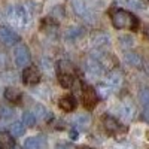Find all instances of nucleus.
I'll return each mask as SVG.
<instances>
[{"label":"nucleus","mask_w":149,"mask_h":149,"mask_svg":"<svg viewBox=\"0 0 149 149\" xmlns=\"http://www.w3.org/2000/svg\"><path fill=\"white\" fill-rule=\"evenodd\" d=\"M112 24L116 29H128V30H136L139 26V21L131 12H127L124 9H110L109 12Z\"/></svg>","instance_id":"f257e3e1"},{"label":"nucleus","mask_w":149,"mask_h":149,"mask_svg":"<svg viewBox=\"0 0 149 149\" xmlns=\"http://www.w3.org/2000/svg\"><path fill=\"white\" fill-rule=\"evenodd\" d=\"M8 19L15 27H26L29 24L30 15H29V10L24 6H12L8 9Z\"/></svg>","instance_id":"f03ea898"},{"label":"nucleus","mask_w":149,"mask_h":149,"mask_svg":"<svg viewBox=\"0 0 149 149\" xmlns=\"http://www.w3.org/2000/svg\"><path fill=\"white\" fill-rule=\"evenodd\" d=\"M58 79H60V84L63 85L64 88H69V86H72L73 82H74L73 66L66 60L58 63Z\"/></svg>","instance_id":"7ed1b4c3"},{"label":"nucleus","mask_w":149,"mask_h":149,"mask_svg":"<svg viewBox=\"0 0 149 149\" xmlns=\"http://www.w3.org/2000/svg\"><path fill=\"white\" fill-rule=\"evenodd\" d=\"M14 57H15V63L18 67H27L29 63H30V51L26 45H18L15 48V52H14Z\"/></svg>","instance_id":"20e7f679"},{"label":"nucleus","mask_w":149,"mask_h":149,"mask_svg":"<svg viewBox=\"0 0 149 149\" xmlns=\"http://www.w3.org/2000/svg\"><path fill=\"white\" fill-rule=\"evenodd\" d=\"M72 6L74 9V12L84 19H88L90 22H93L94 19V15H93V12L91 9H88V6L85 5L84 0H72Z\"/></svg>","instance_id":"39448f33"},{"label":"nucleus","mask_w":149,"mask_h":149,"mask_svg":"<svg viewBox=\"0 0 149 149\" xmlns=\"http://www.w3.org/2000/svg\"><path fill=\"white\" fill-rule=\"evenodd\" d=\"M85 70H86V73H88L90 76L98 78L103 73V66H102V63L97 58L93 57V58H88L85 61Z\"/></svg>","instance_id":"423d86ee"},{"label":"nucleus","mask_w":149,"mask_h":149,"mask_svg":"<svg viewBox=\"0 0 149 149\" xmlns=\"http://www.w3.org/2000/svg\"><path fill=\"white\" fill-rule=\"evenodd\" d=\"M0 40L8 46H12L19 42V36L8 27H0Z\"/></svg>","instance_id":"0eeeda50"},{"label":"nucleus","mask_w":149,"mask_h":149,"mask_svg":"<svg viewBox=\"0 0 149 149\" xmlns=\"http://www.w3.org/2000/svg\"><path fill=\"white\" fill-rule=\"evenodd\" d=\"M124 82V74L119 69H113L107 73L106 76V85L112 86V88H119Z\"/></svg>","instance_id":"6e6552de"},{"label":"nucleus","mask_w":149,"mask_h":149,"mask_svg":"<svg viewBox=\"0 0 149 149\" xmlns=\"http://www.w3.org/2000/svg\"><path fill=\"white\" fill-rule=\"evenodd\" d=\"M82 102H84L85 107L93 109L95 106V102H97V93H95V90H93L91 86H85L84 91H82Z\"/></svg>","instance_id":"1a4fd4ad"},{"label":"nucleus","mask_w":149,"mask_h":149,"mask_svg":"<svg viewBox=\"0 0 149 149\" xmlns=\"http://www.w3.org/2000/svg\"><path fill=\"white\" fill-rule=\"evenodd\" d=\"M22 79H24V82L29 84V85L37 84V82H39V79H40V73H39V70H37L36 67H29V69L24 70Z\"/></svg>","instance_id":"9d476101"},{"label":"nucleus","mask_w":149,"mask_h":149,"mask_svg":"<svg viewBox=\"0 0 149 149\" xmlns=\"http://www.w3.org/2000/svg\"><path fill=\"white\" fill-rule=\"evenodd\" d=\"M58 104H60V107L63 109V110L70 112V110H73L74 107H76V100H74L73 95H66L63 98H60Z\"/></svg>","instance_id":"9b49d317"},{"label":"nucleus","mask_w":149,"mask_h":149,"mask_svg":"<svg viewBox=\"0 0 149 149\" xmlns=\"http://www.w3.org/2000/svg\"><path fill=\"white\" fill-rule=\"evenodd\" d=\"M103 125H104V128H106L109 133H116V131H119V128H121L119 122H118L115 118H112V116H104V118H103Z\"/></svg>","instance_id":"f8f14e48"},{"label":"nucleus","mask_w":149,"mask_h":149,"mask_svg":"<svg viewBox=\"0 0 149 149\" xmlns=\"http://www.w3.org/2000/svg\"><path fill=\"white\" fill-rule=\"evenodd\" d=\"M14 139H12V136L6 131L0 133V149H14Z\"/></svg>","instance_id":"ddd939ff"},{"label":"nucleus","mask_w":149,"mask_h":149,"mask_svg":"<svg viewBox=\"0 0 149 149\" xmlns=\"http://www.w3.org/2000/svg\"><path fill=\"white\" fill-rule=\"evenodd\" d=\"M125 61L133 67H139V69L142 67V57L136 52H131V51L125 52Z\"/></svg>","instance_id":"4468645a"},{"label":"nucleus","mask_w":149,"mask_h":149,"mask_svg":"<svg viewBox=\"0 0 149 149\" xmlns=\"http://www.w3.org/2000/svg\"><path fill=\"white\" fill-rule=\"evenodd\" d=\"M121 113L124 118L127 119H133L134 113H136V109H134V104L131 102H125L122 106H121Z\"/></svg>","instance_id":"2eb2a0df"},{"label":"nucleus","mask_w":149,"mask_h":149,"mask_svg":"<svg viewBox=\"0 0 149 149\" xmlns=\"http://www.w3.org/2000/svg\"><path fill=\"white\" fill-rule=\"evenodd\" d=\"M5 97L6 100L12 102V103H18L19 98H21V93L17 90V88H12V86H9V88L5 90Z\"/></svg>","instance_id":"dca6fc26"},{"label":"nucleus","mask_w":149,"mask_h":149,"mask_svg":"<svg viewBox=\"0 0 149 149\" xmlns=\"http://www.w3.org/2000/svg\"><path fill=\"white\" fill-rule=\"evenodd\" d=\"M42 140L39 137H29L24 142V149H40Z\"/></svg>","instance_id":"f3484780"},{"label":"nucleus","mask_w":149,"mask_h":149,"mask_svg":"<svg viewBox=\"0 0 149 149\" xmlns=\"http://www.w3.org/2000/svg\"><path fill=\"white\" fill-rule=\"evenodd\" d=\"M24 130H26V128H24V124L22 122H14L10 125V128H9V131H10L9 134L10 136H15V137H19V136L24 134Z\"/></svg>","instance_id":"a211bd4d"},{"label":"nucleus","mask_w":149,"mask_h":149,"mask_svg":"<svg viewBox=\"0 0 149 149\" xmlns=\"http://www.w3.org/2000/svg\"><path fill=\"white\" fill-rule=\"evenodd\" d=\"M84 33V29L82 27H72V29H69L67 31H66V37L69 40H74L76 37H79L81 34Z\"/></svg>","instance_id":"6ab92c4d"},{"label":"nucleus","mask_w":149,"mask_h":149,"mask_svg":"<svg viewBox=\"0 0 149 149\" xmlns=\"http://www.w3.org/2000/svg\"><path fill=\"white\" fill-rule=\"evenodd\" d=\"M125 3L131 9H137V10H145L146 9V3L143 2V0H125Z\"/></svg>","instance_id":"aec40b11"},{"label":"nucleus","mask_w":149,"mask_h":149,"mask_svg":"<svg viewBox=\"0 0 149 149\" xmlns=\"http://www.w3.org/2000/svg\"><path fill=\"white\" fill-rule=\"evenodd\" d=\"M36 118L34 115L31 113V112H24V115H22V124L24 125H27V127H33L34 124H36Z\"/></svg>","instance_id":"412c9836"},{"label":"nucleus","mask_w":149,"mask_h":149,"mask_svg":"<svg viewBox=\"0 0 149 149\" xmlns=\"http://www.w3.org/2000/svg\"><path fill=\"white\" fill-rule=\"evenodd\" d=\"M139 98H140V103L145 107H149V88H142L139 93Z\"/></svg>","instance_id":"4be33fe9"},{"label":"nucleus","mask_w":149,"mask_h":149,"mask_svg":"<svg viewBox=\"0 0 149 149\" xmlns=\"http://www.w3.org/2000/svg\"><path fill=\"white\" fill-rule=\"evenodd\" d=\"M12 116H14V110L6 107V106H2L0 107V119H3V121H8L10 119Z\"/></svg>","instance_id":"5701e85b"},{"label":"nucleus","mask_w":149,"mask_h":149,"mask_svg":"<svg viewBox=\"0 0 149 149\" xmlns=\"http://www.w3.org/2000/svg\"><path fill=\"white\" fill-rule=\"evenodd\" d=\"M31 113L34 115L36 119H39V118H46V110H45L42 106H36V107L33 109Z\"/></svg>","instance_id":"b1692460"},{"label":"nucleus","mask_w":149,"mask_h":149,"mask_svg":"<svg viewBox=\"0 0 149 149\" xmlns=\"http://www.w3.org/2000/svg\"><path fill=\"white\" fill-rule=\"evenodd\" d=\"M76 122L79 124V125H88L90 124V116L88 115H78Z\"/></svg>","instance_id":"393cba45"},{"label":"nucleus","mask_w":149,"mask_h":149,"mask_svg":"<svg viewBox=\"0 0 149 149\" xmlns=\"http://www.w3.org/2000/svg\"><path fill=\"white\" fill-rule=\"evenodd\" d=\"M119 42L122 43V46H124V48L133 46V43H134V40L131 39V37H121V39H119Z\"/></svg>","instance_id":"a878e982"},{"label":"nucleus","mask_w":149,"mask_h":149,"mask_svg":"<svg viewBox=\"0 0 149 149\" xmlns=\"http://www.w3.org/2000/svg\"><path fill=\"white\" fill-rule=\"evenodd\" d=\"M143 119L146 122H149V107H145L143 109Z\"/></svg>","instance_id":"bb28decb"},{"label":"nucleus","mask_w":149,"mask_h":149,"mask_svg":"<svg viewBox=\"0 0 149 149\" xmlns=\"http://www.w3.org/2000/svg\"><path fill=\"white\" fill-rule=\"evenodd\" d=\"M55 149H70V146L69 145H66V143H61V145H57V148Z\"/></svg>","instance_id":"cd10ccee"},{"label":"nucleus","mask_w":149,"mask_h":149,"mask_svg":"<svg viewBox=\"0 0 149 149\" xmlns=\"http://www.w3.org/2000/svg\"><path fill=\"white\" fill-rule=\"evenodd\" d=\"M70 137H73V139H76V131H72V133H70Z\"/></svg>","instance_id":"c85d7f7f"},{"label":"nucleus","mask_w":149,"mask_h":149,"mask_svg":"<svg viewBox=\"0 0 149 149\" xmlns=\"http://www.w3.org/2000/svg\"><path fill=\"white\" fill-rule=\"evenodd\" d=\"M148 34H149V27H148Z\"/></svg>","instance_id":"c756f323"}]
</instances>
